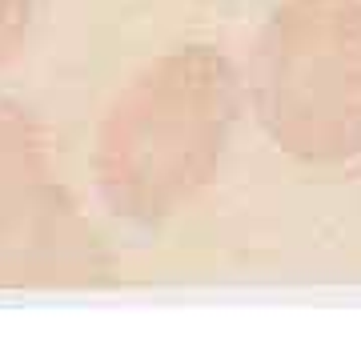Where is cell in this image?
<instances>
[{"label":"cell","instance_id":"277c9868","mask_svg":"<svg viewBox=\"0 0 361 361\" xmlns=\"http://www.w3.org/2000/svg\"><path fill=\"white\" fill-rule=\"evenodd\" d=\"M56 185L49 129L28 104L0 97V221Z\"/></svg>","mask_w":361,"mask_h":361},{"label":"cell","instance_id":"5b68a950","mask_svg":"<svg viewBox=\"0 0 361 361\" xmlns=\"http://www.w3.org/2000/svg\"><path fill=\"white\" fill-rule=\"evenodd\" d=\"M32 28V0H0V68L13 65Z\"/></svg>","mask_w":361,"mask_h":361},{"label":"cell","instance_id":"3957f363","mask_svg":"<svg viewBox=\"0 0 361 361\" xmlns=\"http://www.w3.org/2000/svg\"><path fill=\"white\" fill-rule=\"evenodd\" d=\"M101 281H109V253L61 180L0 221V289H92Z\"/></svg>","mask_w":361,"mask_h":361},{"label":"cell","instance_id":"7a4b0ae2","mask_svg":"<svg viewBox=\"0 0 361 361\" xmlns=\"http://www.w3.org/2000/svg\"><path fill=\"white\" fill-rule=\"evenodd\" d=\"M249 97L261 133L313 169L361 161V0H277Z\"/></svg>","mask_w":361,"mask_h":361},{"label":"cell","instance_id":"6da1fadb","mask_svg":"<svg viewBox=\"0 0 361 361\" xmlns=\"http://www.w3.org/2000/svg\"><path fill=\"white\" fill-rule=\"evenodd\" d=\"M241 109V80L217 44H173L145 61L92 133V189L113 217L153 229L217 180Z\"/></svg>","mask_w":361,"mask_h":361}]
</instances>
